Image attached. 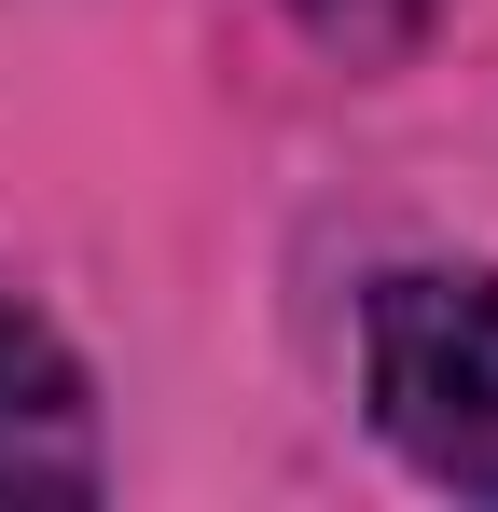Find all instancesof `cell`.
Returning a JSON list of instances; mask_svg holds the SVG:
<instances>
[{"label": "cell", "mask_w": 498, "mask_h": 512, "mask_svg": "<svg viewBox=\"0 0 498 512\" xmlns=\"http://www.w3.org/2000/svg\"><path fill=\"white\" fill-rule=\"evenodd\" d=\"M360 388L429 485L498 499V277H388L360 319Z\"/></svg>", "instance_id": "cell-1"}, {"label": "cell", "mask_w": 498, "mask_h": 512, "mask_svg": "<svg viewBox=\"0 0 498 512\" xmlns=\"http://www.w3.org/2000/svg\"><path fill=\"white\" fill-rule=\"evenodd\" d=\"M14 499H97V402L83 360L0 291V512Z\"/></svg>", "instance_id": "cell-2"}]
</instances>
